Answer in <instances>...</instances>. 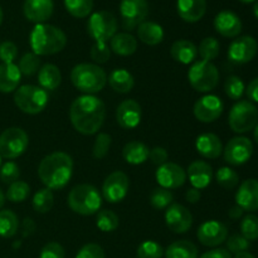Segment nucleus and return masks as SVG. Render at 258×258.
Masks as SVG:
<instances>
[{"label": "nucleus", "instance_id": "1", "mask_svg": "<svg viewBox=\"0 0 258 258\" xmlns=\"http://www.w3.org/2000/svg\"><path fill=\"white\" fill-rule=\"evenodd\" d=\"M105 103L93 95L80 96L71 105V122L75 130L82 135L97 134L105 122Z\"/></svg>", "mask_w": 258, "mask_h": 258}, {"label": "nucleus", "instance_id": "2", "mask_svg": "<svg viewBox=\"0 0 258 258\" xmlns=\"http://www.w3.org/2000/svg\"><path fill=\"white\" fill-rule=\"evenodd\" d=\"M73 174V159L63 151L44 156L38 166L40 181L50 190H60L70 183Z\"/></svg>", "mask_w": 258, "mask_h": 258}, {"label": "nucleus", "instance_id": "3", "mask_svg": "<svg viewBox=\"0 0 258 258\" xmlns=\"http://www.w3.org/2000/svg\"><path fill=\"white\" fill-rule=\"evenodd\" d=\"M33 53L40 55H52L64 49L67 37L59 28L50 24H35L29 37Z\"/></svg>", "mask_w": 258, "mask_h": 258}, {"label": "nucleus", "instance_id": "4", "mask_svg": "<svg viewBox=\"0 0 258 258\" xmlns=\"http://www.w3.org/2000/svg\"><path fill=\"white\" fill-rule=\"evenodd\" d=\"M71 81L85 95H95L105 88L107 75L103 68L95 63H80L71 71Z\"/></svg>", "mask_w": 258, "mask_h": 258}, {"label": "nucleus", "instance_id": "5", "mask_svg": "<svg viewBox=\"0 0 258 258\" xmlns=\"http://www.w3.org/2000/svg\"><path fill=\"white\" fill-rule=\"evenodd\" d=\"M71 211L81 216L97 214L102 206V197L98 189L91 184H78L70 191L67 198Z\"/></svg>", "mask_w": 258, "mask_h": 258}, {"label": "nucleus", "instance_id": "6", "mask_svg": "<svg viewBox=\"0 0 258 258\" xmlns=\"http://www.w3.org/2000/svg\"><path fill=\"white\" fill-rule=\"evenodd\" d=\"M49 96L39 86H20L14 92V103L22 112L27 115H38L48 105Z\"/></svg>", "mask_w": 258, "mask_h": 258}, {"label": "nucleus", "instance_id": "7", "mask_svg": "<svg viewBox=\"0 0 258 258\" xmlns=\"http://www.w3.org/2000/svg\"><path fill=\"white\" fill-rule=\"evenodd\" d=\"M188 80L191 87L198 92H211L219 82V71L212 62L198 60L189 70Z\"/></svg>", "mask_w": 258, "mask_h": 258}, {"label": "nucleus", "instance_id": "8", "mask_svg": "<svg viewBox=\"0 0 258 258\" xmlns=\"http://www.w3.org/2000/svg\"><path fill=\"white\" fill-rule=\"evenodd\" d=\"M258 122V110L251 101H238L229 111L228 123L232 131L244 134L253 130Z\"/></svg>", "mask_w": 258, "mask_h": 258}, {"label": "nucleus", "instance_id": "9", "mask_svg": "<svg viewBox=\"0 0 258 258\" xmlns=\"http://www.w3.org/2000/svg\"><path fill=\"white\" fill-rule=\"evenodd\" d=\"M87 32L95 43H107L117 33L116 17L106 10L93 13L88 19Z\"/></svg>", "mask_w": 258, "mask_h": 258}, {"label": "nucleus", "instance_id": "10", "mask_svg": "<svg viewBox=\"0 0 258 258\" xmlns=\"http://www.w3.org/2000/svg\"><path fill=\"white\" fill-rule=\"evenodd\" d=\"M29 145V136L23 128L9 127L0 134V156L17 159L25 153Z\"/></svg>", "mask_w": 258, "mask_h": 258}, {"label": "nucleus", "instance_id": "11", "mask_svg": "<svg viewBox=\"0 0 258 258\" xmlns=\"http://www.w3.org/2000/svg\"><path fill=\"white\" fill-rule=\"evenodd\" d=\"M128 188H130L128 176L123 171H113L103 181L102 196L108 203H120L127 196Z\"/></svg>", "mask_w": 258, "mask_h": 258}, {"label": "nucleus", "instance_id": "12", "mask_svg": "<svg viewBox=\"0 0 258 258\" xmlns=\"http://www.w3.org/2000/svg\"><path fill=\"white\" fill-rule=\"evenodd\" d=\"M253 154V144L249 139L243 136H237L231 139L223 149L224 160L233 166L246 164Z\"/></svg>", "mask_w": 258, "mask_h": 258}, {"label": "nucleus", "instance_id": "13", "mask_svg": "<svg viewBox=\"0 0 258 258\" xmlns=\"http://www.w3.org/2000/svg\"><path fill=\"white\" fill-rule=\"evenodd\" d=\"M149 13L146 0H121L120 14L126 30H133L145 22Z\"/></svg>", "mask_w": 258, "mask_h": 258}, {"label": "nucleus", "instance_id": "14", "mask_svg": "<svg viewBox=\"0 0 258 258\" xmlns=\"http://www.w3.org/2000/svg\"><path fill=\"white\" fill-rule=\"evenodd\" d=\"M223 101L216 95H207L194 103L193 112L197 120L204 123L214 122L223 113Z\"/></svg>", "mask_w": 258, "mask_h": 258}, {"label": "nucleus", "instance_id": "15", "mask_svg": "<svg viewBox=\"0 0 258 258\" xmlns=\"http://www.w3.org/2000/svg\"><path fill=\"white\" fill-rule=\"evenodd\" d=\"M258 43L253 37L243 35L236 38L228 48V58L237 64H246L251 62L257 54Z\"/></svg>", "mask_w": 258, "mask_h": 258}, {"label": "nucleus", "instance_id": "16", "mask_svg": "<svg viewBox=\"0 0 258 258\" xmlns=\"http://www.w3.org/2000/svg\"><path fill=\"white\" fill-rule=\"evenodd\" d=\"M165 224L174 233H186L193 226V216L186 207L170 204L165 211Z\"/></svg>", "mask_w": 258, "mask_h": 258}, {"label": "nucleus", "instance_id": "17", "mask_svg": "<svg viewBox=\"0 0 258 258\" xmlns=\"http://www.w3.org/2000/svg\"><path fill=\"white\" fill-rule=\"evenodd\" d=\"M155 178L159 186L161 188L169 189V190L178 189L183 186L186 181V171L178 164L168 161V163L158 166Z\"/></svg>", "mask_w": 258, "mask_h": 258}, {"label": "nucleus", "instance_id": "18", "mask_svg": "<svg viewBox=\"0 0 258 258\" xmlns=\"http://www.w3.org/2000/svg\"><path fill=\"white\" fill-rule=\"evenodd\" d=\"M199 242L206 247H217L228 238V228L219 221H207L197 231Z\"/></svg>", "mask_w": 258, "mask_h": 258}, {"label": "nucleus", "instance_id": "19", "mask_svg": "<svg viewBox=\"0 0 258 258\" xmlns=\"http://www.w3.org/2000/svg\"><path fill=\"white\" fill-rule=\"evenodd\" d=\"M141 106L135 100H125L116 108V121L125 130H133L141 122Z\"/></svg>", "mask_w": 258, "mask_h": 258}, {"label": "nucleus", "instance_id": "20", "mask_svg": "<svg viewBox=\"0 0 258 258\" xmlns=\"http://www.w3.org/2000/svg\"><path fill=\"white\" fill-rule=\"evenodd\" d=\"M53 0H25L23 4V13L29 22L43 24L53 14Z\"/></svg>", "mask_w": 258, "mask_h": 258}, {"label": "nucleus", "instance_id": "21", "mask_svg": "<svg viewBox=\"0 0 258 258\" xmlns=\"http://www.w3.org/2000/svg\"><path fill=\"white\" fill-rule=\"evenodd\" d=\"M236 203L243 212L258 211V180L247 179L236 193Z\"/></svg>", "mask_w": 258, "mask_h": 258}, {"label": "nucleus", "instance_id": "22", "mask_svg": "<svg viewBox=\"0 0 258 258\" xmlns=\"http://www.w3.org/2000/svg\"><path fill=\"white\" fill-rule=\"evenodd\" d=\"M214 28L217 33L226 38H236L242 32V22L236 13L222 10L214 18Z\"/></svg>", "mask_w": 258, "mask_h": 258}, {"label": "nucleus", "instance_id": "23", "mask_svg": "<svg viewBox=\"0 0 258 258\" xmlns=\"http://www.w3.org/2000/svg\"><path fill=\"white\" fill-rule=\"evenodd\" d=\"M186 176H189V180H190L193 188L201 190V189H206L212 183L213 169L207 161L196 160L188 166Z\"/></svg>", "mask_w": 258, "mask_h": 258}, {"label": "nucleus", "instance_id": "24", "mask_svg": "<svg viewBox=\"0 0 258 258\" xmlns=\"http://www.w3.org/2000/svg\"><path fill=\"white\" fill-rule=\"evenodd\" d=\"M178 14L184 22L197 23L207 12V0H178Z\"/></svg>", "mask_w": 258, "mask_h": 258}, {"label": "nucleus", "instance_id": "25", "mask_svg": "<svg viewBox=\"0 0 258 258\" xmlns=\"http://www.w3.org/2000/svg\"><path fill=\"white\" fill-rule=\"evenodd\" d=\"M196 149L206 159H217L223 153L221 139L212 133L199 135L196 140Z\"/></svg>", "mask_w": 258, "mask_h": 258}, {"label": "nucleus", "instance_id": "26", "mask_svg": "<svg viewBox=\"0 0 258 258\" xmlns=\"http://www.w3.org/2000/svg\"><path fill=\"white\" fill-rule=\"evenodd\" d=\"M20 81H22V73L17 64L14 63H2L0 64V92H15Z\"/></svg>", "mask_w": 258, "mask_h": 258}, {"label": "nucleus", "instance_id": "27", "mask_svg": "<svg viewBox=\"0 0 258 258\" xmlns=\"http://www.w3.org/2000/svg\"><path fill=\"white\" fill-rule=\"evenodd\" d=\"M170 54L175 62L181 63V64H190L196 62L198 57V47L190 40H176L171 45Z\"/></svg>", "mask_w": 258, "mask_h": 258}, {"label": "nucleus", "instance_id": "28", "mask_svg": "<svg viewBox=\"0 0 258 258\" xmlns=\"http://www.w3.org/2000/svg\"><path fill=\"white\" fill-rule=\"evenodd\" d=\"M110 49L121 57H128L138 49V40L128 33H116L110 40Z\"/></svg>", "mask_w": 258, "mask_h": 258}, {"label": "nucleus", "instance_id": "29", "mask_svg": "<svg viewBox=\"0 0 258 258\" xmlns=\"http://www.w3.org/2000/svg\"><path fill=\"white\" fill-rule=\"evenodd\" d=\"M163 27L155 22H143L138 27V37L148 45H158L164 40Z\"/></svg>", "mask_w": 258, "mask_h": 258}, {"label": "nucleus", "instance_id": "30", "mask_svg": "<svg viewBox=\"0 0 258 258\" xmlns=\"http://www.w3.org/2000/svg\"><path fill=\"white\" fill-rule=\"evenodd\" d=\"M150 149L141 141H130L122 149V156L125 161L131 165H140L149 159Z\"/></svg>", "mask_w": 258, "mask_h": 258}, {"label": "nucleus", "instance_id": "31", "mask_svg": "<svg viewBox=\"0 0 258 258\" xmlns=\"http://www.w3.org/2000/svg\"><path fill=\"white\" fill-rule=\"evenodd\" d=\"M38 82H39V87H42L43 90L54 91L55 88L59 87L62 82L59 68L52 63L44 64L38 72Z\"/></svg>", "mask_w": 258, "mask_h": 258}, {"label": "nucleus", "instance_id": "32", "mask_svg": "<svg viewBox=\"0 0 258 258\" xmlns=\"http://www.w3.org/2000/svg\"><path fill=\"white\" fill-rule=\"evenodd\" d=\"M107 81L110 87L118 93L131 92V90L135 86V80H134L133 75L123 68L113 70L108 76Z\"/></svg>", "mask_w": 258, "mask_h": 258}, {"label": "nucleus", "instance_id": "33", "mask_svg": "<svg viewBox=\"0 0 258 258\" xmlns=\"http://www.w3.org/2000/svg\"><path fill=\"white\" fill-rule=\"evenodd\" d=\"M165 258H198V248L193 242L180 239L171 243L164 251Z\"/></svg>", "mask_w": 258, "mask_h": 258}, {"label": "nucleus", "instance_id": "34", "mask_svg": "<svg viewBox=\"0 0 258 258\" xmlns=\"http://www.w3.org/2000/svg\"><path fill=\"white\" fill-rule=\"evenodd\" d=\"M19 228V221L17 214L10 209L0 211V237L12 238L17 234Z\"/></svg>", "mask_w": 258, "mask_h": 258}, {"label": "nucleus", "instance_id": "35", "mask_svg": "<svg viewBox=\"0 0 258 258\" xmlns=\"http://www.w3.org/2000/svg\"><path fill=\"white\" fill-rule=\"evenodd\" d=\"M53 204H54V196H53V191L48 188L40 189L33 197L32 206L37 213H48L52 209Z\"/></svg>", "mask_w": 258, "mask_h": 258}, {"label": "nucleus", "instance_id": "36", "mask_svg": "<svg viewBox=\"0 0 258 258\" xmlns=\"http://www.w3.org/2000/svg\"><path fill=\"white\" fill-rule=\"evenodd\" d=\"M120 221H118V216L112 211L108 209H102V211L97 212V217H96V226L100 231L105 232V233H110L117 229Z\"/></svg>", "mask_w": 258, "mask_h": 258}, {"label": "nucleus", "instance_id": "37", "mask_svg": "<svg viewBox=\"0 0 258 258\" xmlns=\"http://www.w3.org/2000/svg\"><path fill=\"white\" fill-rule=\"evenodd\" d=\"M219 52H221V44L213 37L204 38L198 47V54L201 55L202 60L206 62H212L216 59L219 55Z\"/></svg>", "mask_w": 258, "mask_h": 258}, {"label": "nucleus", "instance_id": "38", "mask_svg": "<svg viewBox=\"0 0 258 258\" xmlns=\"http://www.w3.org/2000/svg\"><path fill=\"white\" fill-rule=\"evenodd\" d=\"M67 12L75 18H86L93 9V0H64Z\"/></svg>", "mask_w": 258, "mask_h": 258}, {"label": "nucleus", "instance_id": "39", "mask_svg": "<svg viewBox=\"0 0 258 258\" xmlns=\"http://www.w3.org/2000/svg\"><path fill=\"white\" fill-rule=\"evenodd\" d=\"M174 196L169 189L165 188H155L150 194V204L153 208L158 209V211H163V209L168 208L170 204H173Z\"/></svg>", "mask_w": 258, "mask_h": 258}, {"label": "nucleus", "instance_id": "40", "mask_svg": "<svg viewBox=\"0 0 258 258\" xmlns=\"http://www.w3.org/2000/svg\"><path fill=\"white\" fill-rule=\"evenodd\" d=\"M30 194V186L28 183L22 180H17L9 185L7 190V199L12 203H22L27 201Z\"/></svg>", "mask_w": 258, "mask_h": 258}, {"label": "nucleus", "instance_id": "41", "mask_svg": "<svg viewBox=\"0 0 258 258\" xmlns=\"http://www.w3.org/2000/svg\"><path fill=\"white\" fill-rule=\"evenodd\" d=\"M216 180L222 188L227 189V190H232V189L238 185L239 176L233 169L228 168V166H223V168H219L217 170Z\"/></svg>", "mask_w": 258, "mask_h": 258}, {"label": "nucleus", "instance_id": "42", "mask_svg": "<svg viewBox=\"0 0 258 258\" xmlns=\"http://www.w3.org/2000/svg\"><path fill=\"white\" fill-rule=\"evenodd\" d=\"M22 76H30L35 75L37 72H39L40 70V59L37 54H34L33 52L25 53L22 58L19 59V64H18Z\"/></svg>", "mask_w": 258, "mask_h": 258}, {"label": "nucleus", "instance_id": "43", "mask_svg": "<svg viewBox=\"0 0 258 258\" xmlns=\"http://www.w3.org/2000/svg\"><path fill=\"white\" fill-rule=\"evenodd\" d=\"M244 91H246L244 83L238 76H229L224 82V92L231 100H241Z\"/></svg>", "mask_w": 258, "mask_h": 258}, {"label": "nucleus", "instance_id": "44", "mask_svg": "<svg viewBox=\"0 0 258 258\" xmlns=\"http://www.w3.org/2000/svg\"><path fill=\"white\" fill-rule=\"evenodd\" d=\"M111 144H112V138L111 135L106 133H100L95 139V143H93L92 148V155L93 158L101 160V159L105 158L108 154L111 148Z\"/></svg>", "mask_w": 258, "mask_h": 258}, {"label": "nucleus", "instance_id": "45", "mask_svg": "<svg viewBox=\"0 0 258 258\" xmlns=\"http://www.w3.org/2000/svg\"><path fill=\"white\" fill-rule=\"evenodd\" d=\"M241 233L247 241L258 239V217L248 214L241 221Z\"/></svg>", "mask_w": 258, "mask_h": 258}, {"label": "nucleus", "instance_id": "46", "mask_svg": "<svg viewBox=\"0 0 258 258\" xmlns=\"http://www.w3.org/2000/svg\"><path fill=\"white\" fill-rule=\"evenodd\" d=\"M138 258H161L164 248L155 241H144L138 247Z\"/></svg>", "mask_w": 258, "mask_h": 258}, {"label": "nucleus", "instance_id": "47", "mask_svg": "<svg viewBox=\"0 0 258 258\" xmlns=\"http://www.w3.org/2000/svg\"><path fill=\"white\" fill-rule=\"evenodd\" d=\"M20 169L14 161H7L0 166V180L4 184H12L19 180Z\"/></svg>", "mask_w": 258, "mask_h": 258}, {"label": "nucleus", "instance_id": "48", "mask_svg": "<svg viewBox=\"0 0 258 258\" xmlns=\"http://www.w3.org/2000/svg\"><path fill=\"white\" fill-rule=\"evenodd\" d=\"M90 55L95 64H102L110 59L111 49L107 43H95L91 48Z\"/></svg>", "mask_w": 258, "mask_h": 258}, {"label": "nucleus", "instance_id": "49", "mask_svg": "<svg viewBox=\"0 0 258 258\" xmlns=\"http://www.w3.org/2000/svg\"><path fill=\"white\" fill-rule=\"evenodd\" d=\"M251 247L249 241H247L242 234H233L229 238H227V251L229 253H241L246 252Z\"/></svg>", "mask_w": 258, "mask_h": 258}, {"label": "nucleus", "instance_id": "50", "mask_svg": "<svg viewBox=\"0 0 258 258\" xmlns=\"http://www.w3.org/2000/svg\"><path fill=\"white\" fill-rule=\"evenodd\" d=\"M18 57V48L10 40L0 43V60L3 63H14Z\"/></svg>", "mask_w": 258, "mask_h": 258}, {"label": "nucleus", "instance_id": "51", "mask_svg": "<svg viewBox=\"0 0 258 258\" xmlns=\"http://www.w3.org/2000/svg\"><path fill=\"white\" fill-rule=\"evenodd\" d=\"M75 258H105V251L97 243H87L77 252Z\"/></svg>", "mask_w": 258, "mask_h": 258}, {"label": "nucleus", "instance_id": "52", "mask_svg": "<svg viewBox=\"0 0 258 258\" xmlns=\"http://www.w3.org/2000/svg\"><path fill=\"white\" fill-rule=\"evenodd\" d=\"M39 258H66L64 248L58 242H49L42 248Z\"/></svg>", "mask_w": 258, "mask_h": 258}, {"label": "nucleus", "instance_id": "53", "mask_svg": "<svg viewBox=\"0 0 258 258\" xmlns=\"http://www.w3.org/2000/svg\"><path fill=\"white\" fill-rule=\"evenodd\" d=\"M149 158H150L151 163L155 164V165H158V166H160V165H163V164L168 163L169 154L164 148H161V146H156V148L150 149Z\"/></svg>", "mask_w": 258, "mask_h": 258}, {"label": "nucleus", "instance_id": "54", "mask_svg": "<svg viewBox=\"0 0 258 258\" xmlns=\"http://www.w3.org/2000/svg\"><path fill=\"white\" fill-rule=\"evenodd\" d=\"M247 97L252 101V102H258V77L252 80L249 85L246 88Z\"/></svg>", "mask_w": 258, "mask_h": 258}, {"label": "nucleus", "instance_id": "55", "mask_svg": "<svg viewBox=\"0 0 258 258\" xmlns=\"http://www.w3.org/2000/svg\"><path fill=\"white\" fill-rule=\"evenodd\" d=\"M201 258H232V256L227 249L214 248L212 251H208L202 254Z\"/></svg>", "mask_w": 258, "mask_h": 258}, {"label": "nucleus", "instance_id": "56", "mask_svg": "<svg viewBox=\"0 0 258 258\" xmlns=\"http://www.w3.org/2000/svg\"><path fill=\"white\" fill-rule=\"evenodd\" d=\"M201 198H202V194H201V190H198V189L191 188V189H189V190H186L185 199H186V202H189V203H191V204L198 203V202L201 201Z\"/></svg>", "mask_w": 258, "mask_h": 258}, {"label": "nucleus", "instance_id": "57", "mask_svg": "<svg viewBox=\"0 0 258 258\" xmlns=\"http://www.w3.org/2000/svg\"><path fill=\"white\" fill-rule=\"evenodd\" d=\"M228 216H229V218H232L236 221V219L242 218V216H243V211H242L238 206H234L228 211Z\"/></svg>", "mask_w": 258, "mask_h": 258}, {"label": "nucleus", "instance_id": "58", "mask_svg": "<svg viewBox=\"0 0 258 258\" xmlns=\"http://www.w3.org/2000/svg\"><path fill=\"white\" fill-rule=\"evenodd\" d=\"M234 258H256L253 256L252 253H249V252H241V253H237L236 257Z\"/></svg>", "mask_w": 258, "mask_h": 258}, {"label": "nucleus", "instance_id": "59", "mask_svg": "<svg viewBox=\"0 0 258 258\" xmlns=\"http://www.w3.org/2000/svg\"><path fill=\"white\" fill-rule=\"evenodd\" d=\"M4 203H5V196H4V193H3L2 189H0V209L3 208Z\"/></svg>", "mask_w": 258, "mask_h": 258}, {"label": "nucleus", "instance_id": "60", "mask_svg": "<svg viewBox=\"0 0 258 258\" xmlns=\"http://www.w3.org/2000/svg\"><path fill=\"white\" fill-rule=\"evenodd\" d=\"M253 14L256 15V18L258 19V2L254 3V7H253Z\"/></svg>", "mask_w": 258, "mask_h": 258}, {"label": "nucleus", "instance_id": "61", "mask_svg": "<svg viewBox=\"0 0 258 258\" xmlns=\"http://www.w3.org/2000/svg\"><path fill=\"white\" fill-rule=\"evenodd\" d=\"M254 140H256V143L258 144V122L257 125L254 126Z\"/></svg>", "mask_w": 258, "mask_h": 258}, {"label": "nucleus", "instance_id": "62", "mask_svg": "<svg viewBox=\"0 0 258 258\" xmlns=\"http://www.w3.org/2000/svg\"><path fill=\"white\" fill-rule=\"evenodd\" d=\"M3 18H4V14H3V9H2V7H0V25H2V23H3Z\"/></svg>", "mask_w": 258, "mask_h": 258}, {"label": "nucleus", "instance_id": "63", "mask_svg": "<svg viewBox=\"0 0 258 258\" xmlns=\"http://www.w3.org/2000/svg\"><path fill=\"white\" fill-rule=\"evenodd\" d=\"M241 3H244V4H249V3H253L256 2V0H239Z\"/></svg>", "mask_w": 258, "mask_h": 258}, {"label": "nucleus", "instance_id": "64", "mask_svg": "<svg viewBox=\"0 0 258 258\" xmlns=\"http://www.w3.org/2000/svg\"><path fill=\"white\" fill-rule=\"evenodd\" d=\"M0 166H2V156H0Z\"/></svg>", "mask_w": 258, "mask_h": 258}]
</instances>
